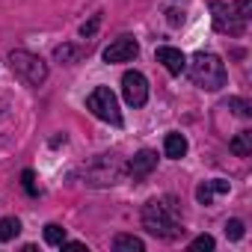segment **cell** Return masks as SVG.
<instances>
[{
  "mask_svg": "<svg viewBox=\"0 0 252 252\" xmlns=\"http://www.w3.org/2000/svg\"><path fill=\"white\" fill-rule=\"evenodd\" d=\"M143 228L149 234H155V237H166V240L178 237L184 228L178 222L175 202L172 199H152V202H146V208H143Z\"/></svg>",
  "mask_w": 252,
  "mask_h": 252,
  "instance_id": "6da1fadb",
  "label": "cell"
},
{
  "mask_svg": "<svg viewBox=\"0 0 252 252\" xmlns=\"http://www.w3.org/2000/svg\"><path fill=\"white\" fill-rule=\"evenodd\" d=\"M190 77H193V83H196L199 89H205V92H217V89H222L225 80H228L222 60H220L217 54H205V51L193 54V60H190Z\"/></svg>",
  "mask_w": 252,
  "mask_h": 252,
  "instance_id": "7a4b0ae2",
  "label": "cell"
},
{
  "mask_svg": "<svg viewBox=\"0 0 252 252\" xmlns=\"http://www.w3.org/2000/svg\"><path fill=\"white\" fill-rule=\"evenodd\" d=\"M122 175H125V163L119 160V155H98L92 163L83 166V178H86V184H92V187L116 184Z\"/></svg>",
  "mask_w": 252,
  "mask_h": 252,
  "instance_id": "3957f363",
  "label": "cell"
},
{
  "mask_svg": "<svg viewBox=\"0 0 252 252\" xmlns=\"http://www.w3.org/2000/svg\"><path fill=\"white\" fill-rule=\"evenodd\" d=\"M9 65H12V71H15L24 83H30V86H42V83L48 80V65H45V60L36 57V54H30V51H12V54H9Z\"/></svg>",
  "mask_w": 252,
  "mask_h": 252,
  "instance_id": "277c9868",
  "label": "cell"
},
{
  "mask_svg": "<svg viewBox=\"0 0 252 252\" xmlns=\"http://www.w3.org/2000/svg\"><path fill=\"white\" fill-rule=\"evenodd\" d=\"M86 107L95 119L110 122V125H122V110H119V101H116L110 86H95L86 98Z\"/></svg>",
  "mask_w": 252,
  "mask_h": 252,
  "instance_id": "5b68a950",
  "label": "cell"
},
{
  "mask_svg": "<svg viewBox=\"0 0 252 252\" xmlns=\"http://www.w3.org/2000/svg\"><path fill=\"white\" fill-rule=\"evenodd\" d=\"M211 18H214V30L217 33H228V36H240L243 33V24L234 9L228 3H222V0H211Z\"/></svg>",
  "mask_w": 252,
  "mask_h": 252,
  "instance_id": "8992f818",
  "label": "cell"
},
{
  "mask_svg": "<svg viewBox=\"0 0 252 252\" xmlns=\"http://www.w3.org/2000/svg\"><path fill=\"white\" fill-rule=\"evenodd\" d=\"M122 95L131 107H143L149 101V80L140 71H125L122 74Z\"/></svg>",
  "mask_w": 252,
  "mask_h": 252,
  "instance_id": "52a82bcc",
  "label": "cell"
},
{
  "mask_svg": "<svg viewBox=\"0 0 252 252\" xmlns=\"http://www.w3.org/2000/svg\"><path fill=\"white\" fill-rule=\"evenodd\" d=\"M137 54H140L137 39L122 36V39H116L113 45H107V48H104V63H131Z\"/></svg>",
  "mask_w": 252,
  "mask_h": 252,
  "instance_id": "ba28073f",
  "label": "cell"
},
{
  "mask_svg": "<svg viewBox=\"0 0 252 252\" xmlns=\"http://www.w3.org/2000/svg\"><path fill=\"white\" fill-rule=\"evenodd\" d=\"M158 63L169 71V74H184V68H187V60H184V54L178 51V48H169V45H163V48H158Z\"/></svg>",
  "mask_w": 252,
  "mask_h": 252,
  "instance_id": "9c48e42d",
  "label": "cell"
},
{
  "mask_svg": "<svg viewBox=\"0 0 252 252\" xmlns=\"http://www.w3.org/2000/svg\"><path fill=\"white\" fill-rule=\"evenodd\" d=\"M228 190H231V184H228L225 178L202 181V184L196 187V202H199V205H214V196H222V193H228Z\"/></svg>",
  "mask_w": 252,
  "mask_h": 252,
  "instance_id": "30bf717a",
  "label": "cell"
},
{
  "mask_svg": "<svg viewBox=\"0 0 252 252\" xmlns=\"http://www.w3.org/2000/svg\"><path fill=\"white\" fill-rule=\"evenodd\" d=\"M155 166H158V155L146 149V152H140V155H134V160H131V166H128V172H131V175H134V178L140 181V178H146V175H149V172H152Z\"/></svg>",
  "mask_w": 252,
  "mask_h": 252,
  "instance_id": "8fae6325",
  "label": "cell"
},
{
  "mask_svg": "<svg viewBox=\"0 0 252 252\" xmlns=\"http://www.w3.org/2000/svg\"><path fill=\"white\" fill-rule=\"evenodd\" d=\"M163 155L172 158V160H181V158L187 155V140H184V134H166V140H163Z\"/></svg>",
  "mask_w": 252,
  "mask_h": 252,
  "instance_id": "7c38bea8",
  "label": "cell"
},
{
  "mask_svg": "<svg viewBox=\"0 0 252 252\" xmlns=\"http://www.w3.org/2000/svg\"><path fill=\"white\" fill-rule=\"evenodd\" d=\"M113 249L116 252H143L146 243L140 237H134V234H116L113 237Z\"/></svg>",
  "mask_w": 252,
  "mask_h": 252,
  "instance_id": "4fadbf2b",
  "label": "cell"
},
{
  "mask_svg": "<svg viewBox=\"0 0 252 252\" xmlns=\"http://www.w3.org/2000/svg\"><path fill=\"white\" fill-rule=\"evenodd\" d=\"M228 149L237 155V158H246V155H252V131H240L231 143H228Z\"/></svg>",
  "mask_w": 252,
  "mask_h": 252,
  "instance_id": "5bb4252c",
  "label": "cell"
},
{
  "mask_svg": "<svg viewBox=\"0 0 252 252\" xmlns=\"http://www.w3.org/2000/svg\"><path fill=\"white\" fill-rule=\"evenodd\" d=\"M83 57V48H77V45H60V48H54V60L57 63H77Z\"/></svg>",
  "mask_w": 252,
  "mask_h": 252,
  "instance_id": "9a60e30c",
  "label": "cell"
},
{
  "mask_svg": "<svg viewBox=\"0 0 252 252\" xmlns=\"http://www.w3.org/2000/svg\"><path fill=\"white\" fill-rule=\"evenodd\" d=\"M18 231H21V222L15 217H3V220H0V243H9L12 237H18Z\"/></svg>",
  "mask_w": 252,
  "mask_h": 252,
  "instance_id": "2e32d148",
  "label": "cell"
},
{
  "mask_svg": "<svg viewBox=\"0 0 252 252\" xmlns=\"http://www.w3.org/2000/svg\"><path fill=\"white\" fill-rule=\"evenodd\" d=\"M45 240H48L51 246H63V240H65V228H63L60 222H48V225H45Z\"/></svg>",
  "mask_w": 252,
  "mask_h": 252,
  "instance_id": "e0dca14e",
  "label": "cell"
},
{
  "mask_svg": "<svg viewBox=\"0 0 252 252\" xmlns=\"http://www.w3.org/2000/svg\"><path fill=\"white\" fill-rule=\"evenodd\" d=\"M21 187H24L30 196H39V187H36V172H33V169H24V172H21Z\"/></svg>",
  "mask_w": 252,
  "mask_h": 252,
  "instance_id": "ac0fdd59",
  "label": "cell"
},
{
  "mask_svg": "<svg viewBox=\"0 0 252 252\" xmlns=\"http://www.w3.org/2000/svg\"><path fill=\"white\" fill-rule=\"evenodd\" d=\"M225 107H231V110H234L237 116H243V119H246V116H252V107H249L246 101H240V98H228V101H225Z\"/></svg>",
  "mask_w": 252,
  "mask_h": 252,
  "instance_id": "d6986e66",
  "label": "cell"
},
{
  "mask_svg": "<svg viewBox=\"0 0 252 252\" xmlns=\"http://www.w3.org/2000/svg\"><path fill=\"white\" fill-rule=\"evenodd\" d=\"M225 237L228 240H240L243 237V222L240 220H228L225 222Z\"/></svg>",
  "mask_w": 252,
  "mask_h": 252,
  "instance_id": "ffe728a7",
  "label": "cell"
},
{
  "mask_svg": "<svg viewBox=\"0 0 252 252\" xmlns=\"http://www.w3.org/2000/svg\"><path fill=\"white\" fill-rule=\"evenodd\" d=\"M231 9H234V15H237L240 21H246V18H249V12H252V0H237Z\"/></svg>",
  "mask_w": 252,
  "mask_h": 252,
  "instance_id": "44dd1931",
  "label": "cell"
},
{
  "mask_svg": "<svg viewBox=\"0 0 252 252\" xmlns=\"http://www.w3.org/2000/svg\"><path fill=\"white\" fill-rule=\"evenodd\" d=\"M98 24H101V15H92L83 27H80V36L83 39H89V36H95V30H98Z\"/></svg>",
  "mask_w": 252,
  "mask_h": 252,
  "instance_id": "7402d4cb",
  "label": "cell"
},
{
  "mask_svg": "<svg viewBox=\"0 0 252 252\" xmlns=\"http://www.w3.org/2000/svg\"><path fill=\"white\" fill-rule=\"evenodd\" d=\"M190 249H205V252H211V249H214V237H211V234H199V237L190 243Z\"/></svg>",
  "mask_w": 252,
  "mask_h": 252,
  "instance_id": "603a6c76",
  "label": "cell"
},
{
  "mask_svg": "<svg viewBox=\"0 0 252 252\" xmlns=\"http://www.w3.org/2000/svg\"><path fill=\"white\" fill-rule=\"evenodd\" d=\"M166 21H169V27H181V24H184V12L169 9V12H166Z\"/></svg>",
  "mask_w": 252,
  "mask_h": 252,
  "instance_id": "cb8c5ba5",
  "label": "cell"
}]
</instances>
